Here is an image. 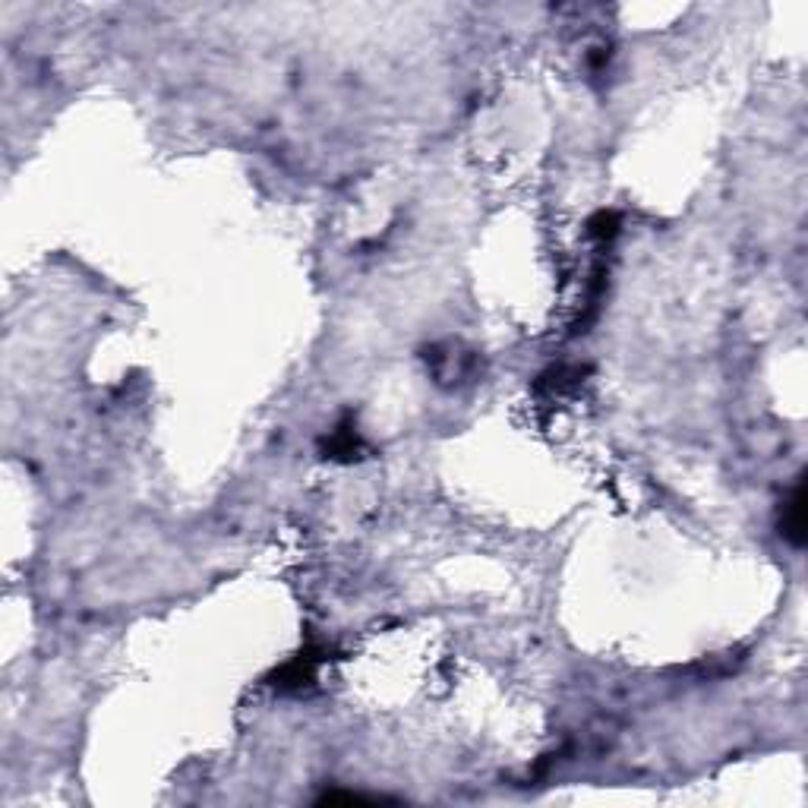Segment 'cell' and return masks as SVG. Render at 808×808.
Masks as SVG:
<instances>
[{"mask_svg": "<svg viewBox=\"0 0 808 808\" xmlns=\"http://www.w3.org/2000/svg\"><path fill=\"white\" fill-rule=\"evenodd\" d=\"M319 660H322V654L316 648L300 651L297 657H291L275 673V689H281V692H300V689H307V685H313V679H316Z\"/></svg>", "mask_w": 808, "mask_h": 808, "instance_id": "obj_1", "label": "cell"}, {"mask_svg": "<svg viewBox=\"0 0 808 808\" xmlns=\"http://www.w3.org/2000/svg\"><path fill=\"white\" fill-rule=\"evenodd\" d=\"M780 534L793 543V547H802L805 543V483L799 480L790 499L783 502L780 512Z\"/></svg>", "mask_w": 808, "mask_h": 808, "instance_id": "obj_2", "label": "cell"}, {"mask_svg": "<svg viewBox=\"0 0 808 808\" xmlns=\"http://www.w3.org/2000/svg\"><path fill=\"white\" fill-rule=\"evenodd\" d=\"M326 452L332 458H351L360 452V436L354 427H338L329 439H326Z\"/></svg>", "mask_w": 808, "mask_h": 808, "instance_id": "obj_3", "label": "cell"}]
</instances>
